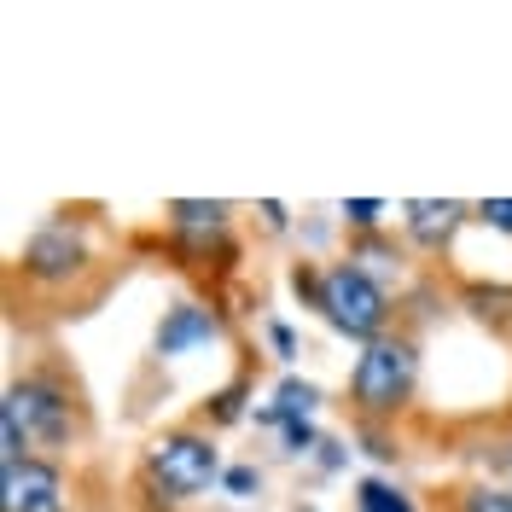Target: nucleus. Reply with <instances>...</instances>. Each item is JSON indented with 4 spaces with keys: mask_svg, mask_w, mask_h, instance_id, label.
<instances>
[{
    "mask_svg": "<svg viewBox=\"0 0 512 512\" xmlns=\"http://www.w3.org/2000/svg\"><path fill=\"white\" fill-rule=\"evenodd\" d=\"M222 443H216V431H204V425H169L158 431L152 443L140 448V495H152V512H175L198 501V495H210V489H222Z\"/></svg>",
    "mask_w": 512,
    "mask_h": 512,
    "instance_id": "obj_1",
    "label": "nucleus"
},
{
    "mask_svg": "<svg viewBox=\"0 0 512 512\" xmlns=\"http://www.w3.org/2000/svg\"><path fill=\"white\" fill-rule=\"evenodd\" d=\"M344 396H350V419L396 425L419 396V338L414 332H384V338H373L367 350L355 355Z\"/></svg>",
    "mask_w": 512,
    "mask_h": 512,
    "instance_id": "obj_2",
    "label": "nucleus"
},
{
    "mask_svg": "<svg viewBox=\"0 0 512 512\" xmlns=\"http://www.w3.org/2000/svg\"><path fill=\"white\" fill-rule=\"evenodd\" d=\"M0 408L18 414V425L30 431L35 448H70L82 437V396H76V384L64 379L59 367L18 373V379L6 384V402Z\"/></svg>",
    "mask_w": 512,
    "mask_h": 512,
    "instance_id": "obj_3",
    "label": "nucleus"
},
{
    "mask_svg": "<svg viewBox=\"0 0 512 512\" xmlns=\"http://www.w3.org/2000/svg\"><path fill=\"white\" fill-rule=\"evenodd\" d=\"M390 286H379L361 262L350 256H338V262H326V286H320V320L338 332V338H350V344H373L390 332Z\"/></svg>",
    "mask_w": 512,
    "mask_h": 512,
    "instance_id": "obj_4",
    "label": "nucleus"
},
{
    "mask_svg": "<svg viewBox=\"0 0 512 512\" xmlns=\"http://www.w3.org/2000/svg\"><path fill=\"white\" fill-rule=\"evenodd\" d=\"M88 268H94V227L82 222V216H53V222H41L30 239H24V251H18V274L41 291L76 286Z\"/></svg>",
    "mask_w": 512,
    "mask_h": 512,
    "instance_id": "obj_5",
    "label": "nucleus"
},
{
    "mask_svg": "<svg viewBox=\"0 0 512 512\" xmlns=\"http://www.w3.org/2000/svg\"><path fill=\"white\" fill-rule=\"evenodd\" d=\"M70 489H64V466L47 454L12 460L0 466V512H64Z\"/></svg>",
    "mask_w": 512,
    "mask_h": 512,
    "instance_id": "obj_6",
    "label": "nucleus"
},
{
    "mask_svg": "<svg viewBox=\"0 0 512 512\" xmlns=\"http://www.w3.org/2000/svg\"><path fill=\"white\" fill-rule=\"evenodd\" d=\"M227 332V315L216 309V297L210 303H198V297H187V303H169L158 320V332H152V355L158 361H175V355H192L204 350V344H216Z\"/></svg>",
    "mask_w": 512,
    "mask_h": 512,
    "instance_id": "obj_7",
    "label": "nucleus"
},
{
    "mask_svg": "<svg viewBox=\"0 0 512 512\" xmlns=\"http://www.w3.org/2000/svg\"><path fill=\"white\" fill-rule=\"evenodd\" d=\"M466 222H472V204H460V198H408L402 204V233L419 256H443Z\"/></svg>",
    "mask_w": 512,
    "mask_h": 512,
    "instance_id": "obj_8",
    "label": "nucleus"
},
{
    "mask_svg": "<svg viewBox=\"0 0 512 512\" xmlns=\"http://www.w3.org/2000/svg\"><path fill=\"white\" fill-rule=\"evenodd\" d=\"M251 367L245 373H233L227 384H216L204 402H198V419L192 425H204V431H227V425H239V419H251L256 408H251Z\"/></svg>",
    "mask_w": 512,
    "mask_h": 512,
    "instance_id": "obj_9",
    "label": "nucleus"
},
{
    "mask_svg": "<svg viewBox=\"0 0 512 512\" xmlns=\"http://www.w3.org/2000/svg\"><path fill=\"white\" fill-rule=\"evenodd\" d=\"M454 303L472 320L495 326V332H512V280H460Z\"/></svg>",
    "mask_w": 512,
    "mask_h": 512,
    "instance_id": "obj_10",
    "label": "nucleus"
},
{
    "mask_svg": "<svg viewBox=\"0 0 512 512\" xmlns=\"http://www.w3.org/2000/svg\"><path fill=\"white\" fill-rule=\"evenodd\" d=\"M163 222L175 233H227L233 227V204L227 198H169Z\"/></svg>",
    "mask_w": 512,
    "mask_h": 512,
    "instance_id": "obj_11",
    "label": "nucleus"
},
{
    "mask_svg": "<svg viewBox=\"0 0 512 512\" xmlns=\"http://www.w3.org/2000/svg\"><path fill=\"white\" fill-rule=\"evenodd\" d=\"M350 262H361L373 280H379V274L402 280V262H408V256H402V245H396L390 233H367V239H350ZM379 286H384V280H379Z\"/></svg>",
    "mask_w": 512,
    "mask_h": 512,
    "instance_id": "obj_12",
    "label": "nucleus"
},
{
    "mask_svg": "<svg viewBox=\"0 0 512 512\" xmlns=\"http://www.w3.org/2000/svg\"><path fill=\"white\" fill-rule=\"evenodd\" d=\"M355 512H419V507L396 478L373 472V478H355Z\"/></svg>",
    "mask_w": 512,
    "mask_h": 512,
    "instance_id": "obj_13",
    "label": "nucleus"
},
{
    "mask_svg": "<svg viewBox=\"0 0 512 512\" xmlns=\"http://www.w3.org/2000/svg\"><path fill=\"white\" fill-rule=\"evenodd\" d=\"M274 408H280V419H309L326 402L320 396V384H309V379H297V373H286V379L274 384V396H268Z\"/></svg>",
    "mask_w": 512,
    "mask_h": 512,
    "instance_id": "obj_14",
    "label": "nucleus"
},
{
    "mask_svg": "<svg viewBox=\"0 0 512 512\" xmlns=\"http://www.w3.org/2000/svg\"><path fill=\"white\" fill-rule=\"evenodd\" d=\"M350 437L361 443V454H373L379 466H396V460H402V437H396V425H379V419H350Z\"/></svg>",
    "mask_w": 512,
    "mask_h": 512,
    "instance_id": "obj_15",
    "label": "nucleus"
},
{
    "mask_svg": "<svg viewBox=\"0 0 512 512\" xmlns=\"http://www.w3.org/2000/svg\"><path fill=\"white\" fill-rule=\"evenodd\" d=\"M454 512H512V489L507 483H466L454 489Z\"/></svg>",
    "mask_w": 512,
    "mask_h": 512,
    "instance_id": "obj_16",
    "label": "nucleus"
},
{
    "mask_svg": "<svg viewBox=\"0 0 512 512\" xmlns=\"http://www.w3.org/2000/svg\"><path fill=\"white\" fill-rule=\"evenodd\" d=\"M338 216L350 227V239H367V233H384V216H390V210H384L379 198H344Z\"/></svg>",
    "mask_w": 512,
    "mask_h": 512,
    "instance_id": "obj_17",
    "label": "nucleus"
},
{
    "mask_svg": "<svg viewBox=\"0 0 512 512\" xmlns=\"http://www.w3.org/2000/svg\"><path fill=\"white\" fill-rule=\"evenodd\" d=\"M222 495H233V507L256 501V495H262V466H251V460H233V466L222 472Z\"/></svg>",
    "mask_w": 512,
    "mask_h": 512,
    "instance_id": "obj_18",
    "label": "nucleus"
},
{
    "mask_svg": "<svg viewBox=\"0 0 512 512\" xmlns=\"http://www.w3.org/2000/svg\"><path fill=\"white\" fill-rule=\"evenodd\" d=\"M320 286H326V268H320V262H291V291H297L315 315H320Z\"/></svg>",
    "mask_w": 512,
    "mask_h": 512,
    "instance_id": "obj_19",
    "label": "nucleus"
},
{
    "mask_svg": "<svg viewBox=\"0 0 512 512\" xmlns=\"http://www.w3.org/2000/svg\"><path fill=\"white\" fill-rule=\"evenodd\" d=\"M280 443H286V454H315L326 437L315 431V419H286L280 425Z\"/></svg>",
    "mask_w": 512,
    "mask_h": 512,
    "instance_id": "obj_20",
    "label": "nucleus"
},
{
    "mask_svg": "<svg viewBox=\"0 0 512 512\" xmlns=\"http://www.w3.org/2000/svg\"><path fill=\"white\" fill-rule=\"evenodd\" d=\"M472 222L495 227V233L512 239V198H478V204H472Z\"/></svg>",
    "mask_w": 512,
    "mask_h": 512,
    "instance_id": "obj_21",
    "label": "nucleus"
},
{
    "mask_svg": "<svg viewBox=\"0 0 512 512\" xmlns=\"http://www.w3.org/2000/svg\"><path fill=\"white\" fill-rule=\"evenodd\" d=\"M262 338H268V350H274V361H297V332H291L286 320H262Z\"/></svg>",
    "mask_w": 512,
    "mask_h": 512,
    "instance_id": "obj_22",
    "label": "nucleus"
},
{
    "mask_svg": "<svg viewBox=\"0 0 512 512\" xmlns=\"http://www.w3.org/2000/svg\"><path fill=\"white\" fill-rule=\"evenodd\" d=\"M256 216H262V233H286V227H291V210L280 204V198H262V204H256Z\"/></svg>",
    "mask_w": 512,
    "mask_h": 512,
    "instance_id": "obj_23",
    "label": "nucleus"
},
{
    "mask_svg": "<svg viewBox=\"0 0 512 512\" xmlns=\"http://www.w3.org/2000/svg\"><path fill=\"white\" fill-rule=\"evenodd\" d=\"M315 460H320V472H344V460H350V448L338 443V437H326V443L315 448Z\"/></svg>",
    "mask_w": 512,
    "mask_h": 512,
    "instance_id": "obj_24",
    "label": "nucleus"
},
{
    "mask_svg": "<svg viewBox=\"0 0 512 512\" xmlns=\"http://www.w3.org/2000/svg\"><path fill=\"white\" fill-rule=\"evenodd\" d=\"M291 512H320V507H315V501H297V507H291Z\"/></svg>",
    "mask_w": 512,
    "mask_h": 512,
    "instance_id": "obj_25",
    "label": "nucleus"
},
{
    "mask_svg": "<svg viewBox=\"0 0 512 512\" xmlns=\"http://www.w3.org/2000/svg\"><path fill=\"white\" fill-rule=\"evenodd\" d=\"M507 478H512V437H507Z\"/></svg>",
    "mask_w": 512,
    "mask_h": 512,
    "instance_id": "obj_26",
    "label": "nucleus"
},
{
    "mask_svg": "<svg viewBox=\"0 0 512 512\" xmlns=\"http://www.w3.org/2000/svg\"><path fill=\"white\" fill-rule=\"evenodd\" d=\"M216 512H251V507H216Z\"/></svg>",
    "mask_w": 512,
    "mask_h": 512,
    "instance_id": "obj_27",
    "label": "nucleus"
}]
</instances>
